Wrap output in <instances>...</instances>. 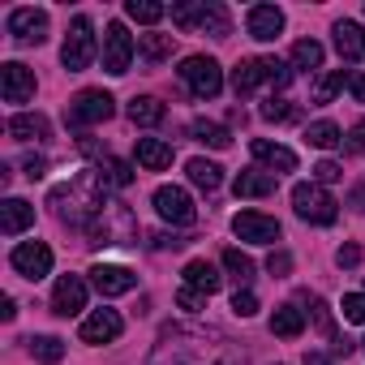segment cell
I'll return each instance as SVG.
<instances>
[{
    "mask_svg": "<svg viewBox=\"0 0 365 365\" xmlns=\"http://www.w3.org/2000/svg\"><path fill=\"white\" fill-rule=\"evenodd\" d=\"M48 202L56 207V215H61L65 224L91 228V224H95V215H99L112 198H108V185L99 180V172H82V176H73V180H69V185H56Z\"/></svg>",
    "mask_w": 365,
    "mask_h": 365,
    "instance_id": "obj_1",
    "label": "cell"
},
{
    "mask_svg": "<svg viewBox=\"0 0 365 365\" xmlns=\"http://www.w3.org/2000/svg\"><path fill=\"white\" fill-rule=\"evenodd\" d=\"M138 241V220H133V211L125 207V202H108L99 215H95V224L86 228V245H133Z\"/></svg>",
    "mask_w": 365,
    "mask_h": 365,
    "instance_id": "obj_2",
    "label": "cell"
},
{
    "mask_svg": "<svg viewBox=\"0 0 365 365\" xmlns=\"http://www.w3.org/2000/svg\"><path fill=\"white\" fill-rule=\"evenodd\" d=\"M292 211L305 220V224H335L339 220V202L318 185V180H301V185L292 190Z\"/></svg>",
    "mask_w": 365,
    "mask_h": 365,
    "instance_id": "obj_3",
    "label": "cell"
},
{
    "mask_svg": "<svg viewBox=\"0 0 365 365\" xmlns=\"http://www.w3.org/2000/svg\"><path fill=\"white\" fill-rule=\"evenodd\" d=\"M176 73H180V82L190 86L194 99H215V95L224 91V69H220V61H211V56H185Z\"/></svg>",
    "mask_w": 365,
    "mask_h": 365,
    "instance_id": "obj_4",
    "label": "cell"
},
{
    "mask_svg": "<svg viewBox=\"0 0 365 365\" xmlns=\"http://www.w3.org/2000/svg\"><path fill=\"white\" fill-rule=\"evenodd\" d=\"M91 61H95V26H91L86 14H78V18L69 22L65 48H61V65H65L69 73H82Z\"/></svg>",
    "mask_w": 365,
    "mask_h": 365,
    "instance_id": "obj_5",
    "label": "cell"
},
{
    "mask_svg": "<svg viewBox=\"0 0 365 365\" xmlns=\"http://www.w3.org/2000/svg\"><path fill=\"white\" fill-rule=\"evenodd\" d=\"M112 112H116V99H112L108 91H82V95L69 99L65 120H69L73 129H86V125H103Z\"/></svg>",
    "mask_w": 365,
    "mask_h": 365,
    "instance_id": "obj_6",
    "label": "cell"
},
{
    "mask_svg": "<svg viewBox=\"0 0 365 365\" xmlns=\"http://www.w3.org/2000/svg\"><path fill=\"white\" fill-rule=\"evenodd\" d=\"M155 211H159V220H168L172 228H190L194 220H198V207H194V198L180 190V185H159L155 190Z\"/></svg>",
    "mask_w": 365,
    "mask_h": 365,
    "instance_id": "obj_7",
    "label": "cell"
},
{
    "mask_svg": "<svg viewBox=\"0 0 365 365\" xmlns=\"http://www.w3.org/2000/svg\"><path fill=\"white\" fill-rule=\"evenodd\" d=\"M133 52H138V43H133V35L125 31V22H108V31H103V69H108L112 78L129 73Z\"/></svg>",
    "mask_w": 365,
    "mask_h": 365,
    "instance_id": "obj_8",
    "label": "cell"
},
{
    "mask_svg": "<svg viewBox=\"0 0 365 365\" xmlns=\"http://www.w3.org/2000/svg\"><path fill=\"white\" fill-rule=\"evenodd\" d=\"M232 232H237L241 241H250V245H275V241L284 237L279 220H271V215H262V211H241V215L232 220Z\"/></svg>",
    "mask_w": 365,
    "mask_h": 365,
    "instance_id": "obj_9",
    "label": "cell"
},
{
    "mask_svg": "<svg viewBox=\"0 0 365 365\" xmlns=\"http://www.w3.org/2000/svg\"><path fill=\"white\" fill-rule=\"evenodd\" d=\"M35 73L22 65V61H5L0 65V95H5V103H31L35 99Z\"/></svg>",
    "mask_w": 365,
    "mask_h": 365,
    "instance_id": "obj_10",
    "label": "cell"
},
{
    "mask_svg": "<svg viewBox=\"0 0 365 365\" xmlns=\"http://www.w3.org/2000/svg\"><path fill=\"white\" fill-rule=\"evenodd\" d=\"M9 262H14V271L26 275V279H43V275H52V250H48L43 241H22V245H14Z\"/></svg>",
    "mask_w": 365,
    "mask_h": 365,
    "instance_id": "obj_11",
    "label": "cell"
},
{
    "mask_svg": "<svg viewBox=\"0 0 365 365\" xmlns=\"http://www.w3.org/2000/svg\"><path fill=\"white\" fill-rule=\"evenodd\" d=\"M91 288H95L99 297H125V292H133V288H138V275H133L129 267L99 262V267H91Z\"/></svg>",
    "mask_w": 365,
    "mask_h": 365,
    "instance_id": "obj_12",
    "label": "cell"
},
{
    "mask_svg": "<svg viewBox=\"0 0 365 365\" xmlns=\"http://www.w3.org/2000/svg\"><path fill=\"white\" fill-rule=\"evenodd\" d=\"M245 31H250V39H258V43L279 39V35H284V9H279V5H254V9L245 14Z\"/></svg>",
    "mask_w": 365,
    "mask_h": 365,
    "instance_id": "obj_13",
    "label": "cell"
},
{
    "mask_svg": "<svg viewBox=\"0 0 365 365\" xmlns=\"http://www.w3.org/2000/svg\"><path fill=\"white\" fill-rule=\"evenodd\" d=\"M82 309H86V279H78V275H61L56 288H52V314L73 318V314H82Z\"/></svg>",
    "mask_w": 365,
    "mask_h": 365,
    "instance_id": "obj_14",
    "label": "cell"
},
{
    "mask_svg": "<svg viewBox=\"0 0 365 365\" xmlns=\"http://www.w3.org/2000/svg\"><path fill=\"white\" fill-rule=\"evenodd\" d=\"M120 331H125V318H120L116 309H95V314L78 327V339H82V344H112Z\"/></svg>",
    "mask_w": 365,
    "mask_h": 365,
    "instance_id": "obj_15",
    "label": "cell"
},
{
    "mask_svg": "<svg viewBox=\"0 0 365 365\" xmlns=\"http://www.w3.org/2000/svg\"><path fill=\"white\" fill-rule=\"evenodd\" d=\"M9 35L18 39V43H43L48 39V14L43 9H14L9 14Z\"/></svg>",
    "mask_w": 365,
    "mask_h": 365,
    "instance_id": "obj_16",
    "label": "cell"
},
{
    "mask_svg": "<svg viewBox=\"0 0 365 365\" xmlns=\"http://www.w3.org/2000/svg\"><path fill=\"white\" fill-rule=\"evenodd\" d=\"M5 133L18 138V142H43V138H52V120L39 116V112H18V116H9Z\"/></svg>",
    "mask_w": 365,
    "mask_h": 365,
    "instance_id": "obj_17",
    "label": "cell"
},
{
    "mask_svg": "<svg viewBox=\"0 0 365 365\" xmlns=\"http://www.w3.org/2000/svg\"><path fill=\"white\" fill-rule=\"evenodd\" d=\"M35 224V207L26 198H5V207H0V232L5 237H18Z\"/></svg>",
    "mask_w": 365,
    "mask_h": 365,
    "instance_id": "obj_18",
    "label": "cell"
},
{
    "mask_svg": "<svg viewBox=\"0 0 365 365\" xmlns=\"http://www.w3.org/2000/svg\"><path fill=\"white\" fill-rule=\"evenodd\" d=\"M250 150H254V159L262 163V168H279V172H292L297 168V150H288V146H279V142H267V138H254L250 142Z\"/></svg>",
    "mask_w": 365,
    "mask_h": 365,
    "instance_id": "obj_19",
    "label": "cell"
},
{
    "mask_svg": "<svg viewBox=\"0 0 365 365\" xmlns=\"http://www.w3.org/2000/svg\"><path fill=\"white\" fill-rule=\"evenodd\" d=\"M335 52L344 56V61H365V26H356V22H335Z\"/></svg>",
    "mask_w": 365,
    "mask_h": 365,
    "instance_id": "obj_20",
    "label": "cell"
},
{
    "mask_svg": "<svg viewBox=\"0 0 365 365\" xmlns=\"http://www.w3.org/2000/svg\"><path fill=\"white\" fill-rule=\"evenodd\" d=\"M232 194H237V198H267V194H275V172H262V168L237 172Z\"/></svg>",
    "mask_w": 365,
    "mask_h": 365,
    "instance_id": "obj_21",
    "label": "cell"
},
{
    "mask_svg": "<svg viewBox=\"0 0 365 365\" xmlns=\"http://www.w3.org/2000/svg\"><path fill=\"white\" fill-rule=\"evenodd\" d=\"M125 116L138 125V129H155L163 116H168V108L155 99V95H138V99H129V108H125Z\"/></svg>",
    "mask_w": 365,
    "mask_h": 365,
    "instance_id": "obj_22",
    "label": "cell"
},
{
    "mask_svg": "<svg viewBox=\"0 0 365 365\" xmlns=\"http://www.w3.org/2000/svg\"><path fill=\"white\" fill-rule=\"evenodd\" d=\"M198 31L211 35V39H228L232 35V22H228V9L220 0H202V14H198Z\"/></svg>",
    "mask_w": 365,
    "mask_h": 365,
    "instance_id": "obj_23",
    "label": "cell"
},
{
    "mask_svg": "<svg viewBox=\"0 0 365 365\" xmlns=\"http://www.w3.org/2000/svg\"><path fill=\"white\" fill-rule=\"evenodd\" d=\"M180 275H185V288H198V292H220V271L207 262V258H194V262H185V271H180Z\"/></svg>",
    "mask_w": 365,
    "mask_h": 365,
    "instance_id": "obj_24",
    "label": "cell"
},
{
    "mask_svg": "<svg viewBox=\"0 0 365 365\" xmlns=\"http://www.w3.org/2000/svg\"><path fill=\"white\" fill-rule=\"evenodd\" d=\"M138 163L146 172H163L172 163V146L163 138H138Z\"/></svg>",
    "mask_w": 365,
    "mask_h": 365,
    "instance_id": "obj_25",
    "label": "cell"
},
{
    "mask_svg": "<svg viewBox=\"0 0 365 365\" xmlns=\"http://www.w3.org/2000/svg\"><path fill=\"white\" fill-rule=\"evenodd\" d=\"M185 172H190V180H194L202 194H215V190L224 185V168H220V163H211V159H190V163H185Z\"/></svg>",
    "mask_w": 365,
    "mask_h": 365,
    "instance_id": "obj_26",
    "label": "cell"
},
{
    "mask_svg": "<svg viewBox=\"0 0 365 365\" xmlns=\"http://www.w3.org/2000/svg\"><path fill=\"white\" fill-rule=\"evenodd\" d=\"M262 82H267V78H262V61H241V65L232 69V91H237V99H250Z\"/></svg>",
    "mask_w": 365,
    "mask_h": 365,
    "instance_id": "obj_27",
    "label": "cell"
},
{
    "mask_svg": "<svg viewBox=\"0 0 365 365\" xmlns=\"http://www.w3.org/2000/svg\"><path fill=\"white\" fill-rule=\"evenodd\" d=\"M172 52H176V35H138V56L150 65L168 61Z\"/></svg>",
    "mask_w": 365,
    "mask_h": 365,
    "instance_id": "obj_28",
    "label": "cell"
},
{
    "mask_svg": "<svg viewBox=\"0 0 365 365\" xmlns=\"http://www.w3.org/2000/svg\"><path fill=\"white\" fill-rule=\"evenodd\" d=\"M190 138L202 142V146H211V150H228L232 146V133L224 125H215V120H194L190 125Z\"/></svg>",
    "mask_w": 365,
    "mask_h": 365,
    "instance_id": "obj_29",
    "label": "cell"
},
{
    "mask_svg": "<svg viewBox=\"0 0 365 365\" xmlns=\"http://www.w3.org/2000/svg\"><path fill=\"white\" fill-rule=\"evenodd\" d=\"M271 331H275L279 339H297V335L305 331V314H301L297 305H279V309L271 314Z\"/></svg>",
    "mask_w": 365,
    "mask_h": 365,
    "instance_id": "obj_30",
    "label": "cell"
},
{
    "mask_svg": "<svg viewBox=\"0 0 365 365\" xmlns=\"http://www.w3.org/2000/svg\"><path fill=\"white\" fill-rule=\"evenodd\" d=\"M125 18L138 26H155L168 18V5H159V0H125Z\"/></svg>",
    "mask_w": 365,
    "mask_h": 365,
    "instance_id": "obj_31",
    "label": "cell"
},
{
    "mask_svg": "<svg viewBox=\"0 0 365 365\" xmlns=\"http://www.w3.org/2000/svg\"><path fill=\"white\" fill-rule=\"evenodd\" d=\"M26 344H31V356L39 365H61L65 361V339H56V335H31Z\"/></svg>",
    "mask_w": 365,
    "mask_h": 365,
    "instance_id": "obj_32",
    "label": "cell"
},
{
    "mask_svg": "<svg viewBox=\"0 0 365 365\" xmlns=\"http://www.w3.org/2000/svg\"><path fill=\"white\" fill-rule=\"evenodd\" d=\"M344 86H348V69H331V73H322V78L314 82L309 99H314V103H331V99H335Z\"/></svg>",
    "mask_w": 365,
    "mask_h": 365,
    "instance_id": "obj_33",
    "label": "cell"
},
{
    "mask_svg": "<svg viewBox=\"0 0 365 365\" xmlns=\"http://www.w3.org/2000/svg\"><path fill=\"white\" fill-rule=\"evenodd\" d=\"M95 172H99V180H103L108 190H129V185H133V168L120 163V159H108V163H99Z\"/></svg>",
    "mask_w": 365,
    "mask_h": 365,
    "instance_id": "obj_34",
    "label": "cell"
},
{
    "mask_svg": "<svg viewBox=\"0 0 365 365\" xmlns=\"http://www.w3.org/2000/svg\"><path fill=\"white\" fill-rule=\"evenodd\" d=\"M305 142L318 146V150H331V146L344 142V133H339V125H331V120H314V125H305Z\"/></svg>",
    "mask_w": 365,
    "mask_h": 365,
    "instance_id": "obj_35",
    "label": "cell"
},
{
    "mask_svg": "<svg viewBox=\"0 0 365 365\" xmlns=\"http://www.w3.org/2000/svg\"><path fill=\"white\" fill-rule=\"evenodd\" d=\"M224 267H228V275L237 279V288H250V279H254V258H250V254L224 250Z\"/></svg>",
    "mask_w": 365,
    "mask_h": 365,
    "instance_id": "obj_36",
    "label": "cell"
},
{
    "mask_svg": "<svg viewBox=\"0 0 365 365\" xmlns=\"http://www.w3.org/2000/svg\"><path fill=\"white\" fill-rule=\"evenodd\" d=\"M292 65H297V69H322V43H318V39L292 43Z\"/></svg>",
    "mask_w": 365,
    "mask_h": 365,
    "instance_id": "obj_37",
    "label": "cell"
},
{
    "mask_svg": "<svg viewBox=\"0 0 365 365\" xmlns=\"http://www.w3.org/2000/svg\"><path fill=\"white\" fill-rule=\"evenodd\" d=\"M258 61H262V78H267L275 91H284V86L292 82V69H288L284 61H275V56H258Z\"/></svg>",
    "mask_w": 365,
    "mask_h": 365,
    "instance_id": "obj_38",
    "label": "cell"
},
{
    "mask_svg": "<svg viewBox=\"0 0 365 365\" xmlns=\"http://www.w3.org/2000/svg\"><path fill=\"white\" fill-rule=\"evenodd\" d=\"M297 116V103H288V99H267L262 103V120H275V125H284V120H292Z\"/></svg>",
    "mask_w": 365,
    "mask_h": 365,
    "instance_id": "obj_39",
    "label": "cell"
},
{
    "mask_svg": "<svg viewBox=\"0 0 365 365\" xmlns=\"http://www.w3.org/2000/svg\"><path fill=\"white\" fill-rule=\"evenodd\" d=\"M198 14H202V5H172V22L180 31H198Z\"/></svg>",
    "mask_w": 365,
    "mask_h": 365,
    "instance_id": "obj_40",
    "label": "cell"
},
{
    "mask_svg": "<svg viewBox=\"0 0 365 365\" xmlns=\"http://www.w3.org/2000/svg\"><path fill=\"white\" fill-rule=\"evenodd\" d=\"M232 314H237V318H254V314H258V297H254L250 288H237V292H232Z\"/></svg>",
    "mask_w": 365,
    "mask_h": 365,
    "instance_id": "obj_41",
    "label": "cell"
},
{
    "mask_svg": "<svg viewBox=\"0 0 365 365\" xmlns=\"http://www.w3.org/2000/svg\"><path fill=\"white\" fill-rule=\"evenodd\" d=\"M339 309H344V318H348V322H365V292H348Z\"/></svg>",
    "mask_w": 365,
    "mask_h": 365,
    "instance_id": "obj_42",
    "label": "cell"
},
{
    "mask_svg": "<svg viewBox=\"0 0 365 365\" xmlns=\"http://www.w3.org/2000/svg\"><path fill=\"white\" fill-rule=\"evenodd\" d=\"M176 305L190 309V314H198V309H207V292H198V288H180V292H176Z\"/></svg>",
    "mask_w": 365,
    "mask_h": 365,
    "instance_id": "obj_43",
    "label": "cell"
},
{
    "mask_svg": "<svg viewBox=\"0 0 365 365\" xmlns=\"http://www.w3.org/2000/svg\"><path fill=\"white\" fill-rule=\"evenodd\" d=\"M267 271H271L275 279H284V275H292V254H288V250H275V254L267 258Z\"/></svg>",
    "mask_w": 365,
    "mask_h": 365,
    "instance_id": "obj_44",
    "label": "cell"
},
{
    "mask_svg": "<svg viewBox=\"0 0 365 365\" xmlns=\"http://www.w3.org/2000/svg\"><path fill=\"white\" fill-rule=\"evenodd\" d=\"M314 327H318L327 339H335V322H331V309H327V301H314Z\"/></svg>",
    "mask_w": 365,
    "mask_h": 365,
    "instance_id": "obj_45",
    "label": "cell"
},
{
    "mask_svg": "<svg viewBox=\"0 0 365 365\" xmlns=\"http://www.w3.org/2000/svg\"><path fill=\"white\" fill-rule=\"evenodd\" d=\"M344 176V168L335 163V159H322L318 168H314V180H318V185H331V180H339Z\"/></svg>",
    "mask_w": 365,
    "mask_h": 365,
    "instance_id": "obj_46",
    "label": "cell"
},
{
    "mask_svg": "<svg viewBox=\"0 0 365 365\" xmlns=\"http://www.w3.org/2000/svg\"><path fill=\"white\" fill-rule=\"evenodd\" d=\"M22 172H26L31 180H39V176L48 172V159H43V155H26V159H22Z\"/></svg>",
    "mask_w": 365,
    "mask_h": 365,
    "instance_id": "obj_47",
    "label": "cell"
},
{
    "mask_svg": "<svg viewBox=\"0 0 365 365\" xmlns=\"http://www.w3.org/2000/svg\"><path fill=\"white\" fill-rule=\"evenodd\" d=\"M348 150H352V155L365 150V120H356V125L348 129Z\"/></svg>",
    "mask_w": 365,
    "mask_h": 365,
    "instance_id": "obj_48",
    "label": "cell"
},
{
    "mask_svg": "<svg viewBox=\"0 0 365 365\" xmlns=\"http://www.w3.org/2000/svg\"><path fill=\"white\" fill-rule=\"evenodd\" d=\"M155 241V250H180V245H190L185 237H176V232H159V237H150Z\"/></svg>",
    "mask_w": 365,
    "mask_h": 365,
    "instance_id": "obj_49",
    "label": "cell"
},
{
    "mask_svg": "<svg viewBox=\"0 0 365 365\" xmlns=\"http://www.w3.org/2000/svg\"><path fill=\"white\" fill-rule=\"evenodd\" d=\"M335 262H339V267H356V262H361V245H339Z\"/></svg>",
    "mask_w": 365,
    "mask_h": 365,
    "instance_id": "obj_50",
    "label": "cell"
},
{
    "mask_svg": "<svg viewBox=\"0 0 365 365\" xmlns=\"http://www.w3.org/2000/svg\"><path fill=\"white\" fill-rule=\"evenodd\" d=\"M348 95L356 103H365V73H348Z\"/></svg>",
    "mask_w": 365,
    "mask_h": 365,
    "instance_id": "obj_51",
    "label": "cell"
},
{
    "mask_svg": "<svg viewBox=\"0 0 365 365\" xmlns=\"http://www.w3.org/2000/svg\"><path fill=\"white\" fill-rule=\"evenodd\" d=\"M78 146H82V155H108V146H99L95 138H82Z\"/></svg>",
    "mask_w": 365,
    "mask_h": 365,
    "instance_id": "obj_52",
    "label": "cell"
},
{
    "mask_svg": "<svg viewBox=\"0 0 365 365\" xmlns=\"http://www.w3.org/2000/svg\"><path fill=\"white\" fill-rule=\"evenodd\" d=\"M0 318H5V322H14V318H18V305H14V297H5V301H0Z\"/></svg>",
    "mask_w": 365,
    "mask_h": 365,
    "instance_id": "obj_53",
    "label": "cell"
},
{
    "mask_svg": "<svg viewBox=\"0 0 365 365\" xmlns=\"http://www.w3.org/2000/svg\"><path fill=\"white\" fill-rule=\"evenodd\" d=\"M220 365H228V361H220Z\"/></svg>",
    "mask_w": 365,
    "mask_h": 365,
    "instance_id": "obj_54",
    "label": "cell"
},
{
    "mask_svg": "<svg viewBox=\"0 0 365 365\" xmlns=\"http://www.w3.org/2000/svg\"><path fill=\"white\" fill-rule=\"evenodd\" d=\"M361 344H365V339H361Z\"/></svg>",
    "mask_w": 365,
    "mask_h": 365,
    "instance_id": "obj_55",
    "label": "cell"
}]
</instances>
